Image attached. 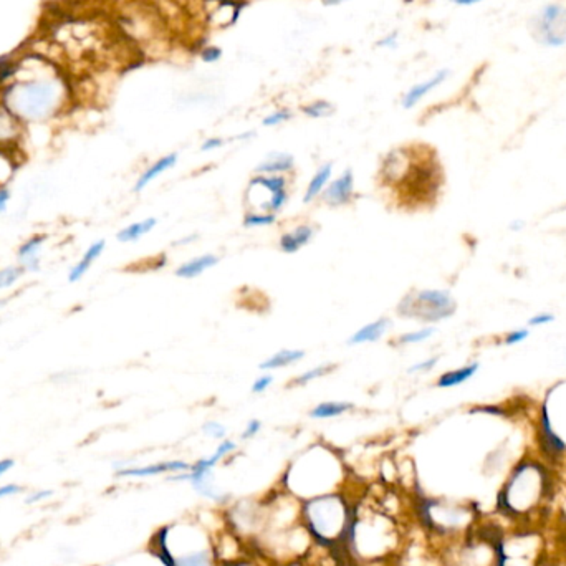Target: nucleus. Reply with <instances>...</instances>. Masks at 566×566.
<instances>
[{
    "label": "nucleus",
    "mask_w": 566,
    "mask_h": 566,
    "mask_svg": "<svg viewBox=\"0 0 566 566\" xmlns=\"http://www.w3.org/2000/svg\"><path fill=\"white\" fill-rule=\"evenodd\" d=\"M259 431H260V421H257V419L250 421L249 426H247L245 432H244V437H245V439H249V437H254Z\"/></svg>",
    "instance_id": "c9c22d12"
},
{
    "label": "nucleus",
    "mask_w": 566,
    "mask_h": 566,
    "mask_svg": "<svg viewBox=\"0 0 566 566\" xmlns=\"http://www.w3.org/2000/svg\"><path fill=\"white\" fill-rule=\"evenodd\" d=\"M177 566H210L209 555L200 552L194 555H186L177 560Z\"/></svg>",
    "instance_id": "4be33fe9"
},
{
    "label": "nucleus",
    "mask_w": 566,
    "mask_h": 566,
    "mask_svg": "<svg viewBox=\"0 0 566 566\" xmlns=\"http://www.w3.org/2000/svg\"><path fill=\"white\" fill-rule=\"evenodd\" d=\"M449 73H451L449 70H441V71H437L434 76H431L429 80H426L419 85H414L413 88H411L408 93L404 95L403 106L406 108V110H409V108L418 105V103L423 100L424 96L429 95L432 90H436L437 86H441L442 83H444V81L447 80V76H449Z\"/></svg>",
    "instance_id": "39448f33"
},
{
    "label": "nucleus",
    "mask_w": 566,
    "mask_h": 566,
    "mask_svg": "<svg viewBox=\"0 0 566 566\" xmlns=\"http://www.w3.org/2000/svg\"><path fill=\"white\" fill-rule=\"evenodd\" d=\"M354 189V177L351 169H346L336 181H333L323 192V199L330 205H344L349 202Z\"/></svg>",
    "instance_id": "20e7f679"
},
{
    "label": "nucleus",
    "mask_w": 566,
    "mask_h": 566,
    "mask_svg": "<svg viewBox=\"0 0 566 566\" xmlns=\"http://www.w3.org/2000/svg\"><path fill=\"white\" fill-rule=\"evenodd\" d=\"M528 336V331L527 330H518V331H512L510 334H507L505 338V344H517L520 341H523L525 338Z\"/></svg>",
    "instance_id": "72a5a7b5"
},
{
    "label": "nucleus",
    "mask_w": 566,
    "mask_h": 566,
    "mask_svg": "<svg viewBox=\"0 0 566 566\" xmlns=\"http://www.w3.org/2000/svg\"><path fill=\"white\" fill-rule=\"evenodd\" d=\"M219 259L215 255H200V257H195V259L186 262V264H182L179 269L176 270V275L181 277V279H194V277H197L202 274V272L209 270L210 267H214L217 264Z\"/></svg>",
    "instance_id": "9b49d317"
},
{
    "label": "nucleus",
    "mask_w": 566,
    "mask_h": 566,
    "mask_svg": "<svg viewBox=\"0 0 566 566\" xmlns=\"http://www.w3.org/2000/svg\"><path fill=\"white\" fill-rule=\"evenodd\" d=\"M522 227H523V222H522V220H517V222H512V224H510V229L518 230V229H522Z\"/></svg>",
    "instance_id": "79ce46f5"
},
{
    "label": "nucleus",
    "mask_w": 566,
    "mask_h": 566,
    "mask_svg": "<svg viewBox=\"0 0 566 566\" xmlns=\"http://www.w3.org/2000/svg\"><path fill=\"white\" fill-rule=\"evenodd\" d=\"M204 432H207L210 437H224L225 436V429L224 426H220L217 423H207L204 426Z\"/></svg>",
    "instance_id": "7c9ffc66"
},
{
    "label": "nucleus",
    "mask_w": 566,
    "mask_h": 566,
    "mask_svg": "<svg viewBox=\"0 0 566 566\" xmlns=\"http://www.w3.org/2000/svg\"><path fill=\"white\" fill-rule=\"evenodd\" d=\"M24 274H25V269L22 265L5 267V269L0 270V290L12 287L15 282L20 280V277H22Z\"/></svg>",
    "instance_id": "aec40b11"
},
{
    "label": "nucleus",
    "mask_w": 566,
    "mask_h": 566,
    "mask_svg": "<svg viewBox=\"0 0 566 566\" xmlns=\"http://www.w3.org/2000/svg\"><path fill=\"white\" fill-rule=\"evenodd\" d=\"M292 118V113L288 110H280V111H275L272 113L270 116H267L264 120V126H277V125H282V123L288 121Z\"/></svg>",
    "instance_id": "a878e982"
},
{
    "label": "nucleus",
    "mask_w": 566,
    "mask_h": 566,
    "mask_svg": "<svg viewBox=\"0 0 566 566\" xmlns=\"http://www.w3.org/2000/svg\"><path fill=\"white\" fill-rule=\"evenodd\" d=\"M272 383H274V378H272L270 374H267V376H262L255 381L254 386H252V391H254V393H264Z\"/></svg>",
    "instance_id": "c756f323"
},
{
    "label": "nucleus",
    "mask_w": 566,
    "mask_h": 566,
    "mask_svg": "<svg viewBox=\"0 0 566 566\" xmlns=\"http://www.w3.org/2000/svg\"><path fill=\"white\" fill-rule=\"evenodd\" d=\"M293 169V158L287 153H274L257 168V173H287Z\"/></svg>",
    "instance_id": "f3484780"
},
{
    "label": "nucleus",
    "mask_w": 566,
    "mask_h": 566,
    "mask_svg": "<svg viewBox=\"0 0 566 566\" xmlns=\"http://www.w3.org/2000/svg\"><path fill=\"white\" fill-rule=\"evenodd\" d=\"M22 490L24 488L17 485V483H7V485H2L0 487V500H2V498L17 495V493H20Z\"/></svg>",
    "instance_id": "c85d7f7f"
},
{
    "label": "nucleus",
    "mask_w": 566,
    "mask_h": 566,
    "mask_svg": "<svg viewBox=\"0 0 566 566\" xmlns=\"http://www.w3.org/2000/svg\"><path fill=\"white\" fill-rule=\"evenodd\" d=\"M303 113L310 118H325V116L331 115L333 106H331V103H328V101H315V103H312V105L303 108Z\"/></svg>",
    "instance_id": "412c9836"
},
{
    "label": "nucleus",
    "mask_w": 566,
    "mask_h": 566,
    "mask_svg": "<svg viewBox=\"0 0 566 566\" xmlns=\"http://www.w3.org/2000/svg\"><path fill=\"white\" fill-rule=\"evenodd\" d=\"M176 163H177V154H169V156H164L159 159V161L151 164V168H148L146 171L141 174V177H138V182L135 186L136 192H140V190L146 187L148 184L153 181V179H156L159 176V174H163L164 171H168V169H171Z\"/></svg>",
    "instance_id": "f8f14e48"
},
{
    "label": "nucleus",
    "mask_w": 566,
    "mask_h": 566,
    "mask_svg": "<svg viewBox=\"0 0 566 566\" xmlns=\"http://www.w3.org/2000/svg\"><path fill=\"white\" fill-rule=\"evenodd\" d=\"M9 199H10V190L5 187L0 189V212H4V210L7 209Z\"/></svg>",
    "instance_id": "4c0bfd02"
},
{
    "label": "nucleus",
    "mask_w": 566,
    "mask_h": 566,
    "mask_svg": "<svg viewBox=\"0 0 566 566\" xmlns=\"http://www.w3.org/2000/svg\"><path fill=\"white\" fill-rule=\"evenodd\" d=\"M477 369H478V363H472L469 366L444 373L439 378V381H437V386H439V388H454V386H459L462 383H465L467 379H470L473 374L477 373Z\"/></svg>",
    "instance_id": "dca6fc26"
},
{
    "label": "nucleus",
    "mask_w": 566,
    "mask_h": 566,
    "mask_svg": "<svg viewBox=\"0 0 566 566\" xmlns=\"http://www.w3.org/2000/svg\"><path fill=\"white\" fill-rule=\"evenodd\" d=\"M565 209H566V207H565Z\"/></svg>",
    "instance_id": "37998d69"
},
{
    "label": "nucleus",
    "mask_w": 566,
    "mask_h": 566,
    "mask_svg": "<svg viewBox=\"0 0 566 566\" xmlns=\"http://www.w3.org/2000/svg\"><path fill=\"white\" fill-rule=\"evenodd\" d=\"M312 237L313 229L310 225H300V227L292 230V232L282 235L280 247L287 254H295V252L300 250L302 247H305L312 240Z\"/></svg>",
    "instance_id": "9d476101"
},
{
    "label": "nucleus",
    "mask_w": 566,
    "mask_h": 566,
    "mask_svg": "<svg viewBox=\"0 0 566 566\" xmlns=\"http://www.w3.org/2000/svg\"><path fill=\"white\" fill-rule=\"evenodd\" d=\"M330 177H331V164H325V166H321L320 169H318L317 174L310 181V184H308V189L305 192V197H303V202L305 204L312 202V200L315 199L318 194H321V190L325 189L328 179Z\"/></svg>",
    "instance_id": "6ab92c4d"
},
{
    "label": "nucleus",
    "mask_w": 566,
    "mask_h": 566,
    "mask_svg": "<svg viewBox=\"0 0 566 566\" xmlns=\"http://www.w3.org/2000/svg\"><path fill=\"white\" fill-rule=\"evenodd\" d=\"M14 465H15L14 459H2V460H0V477L5 475V473L12 469Z\"/></svg>",
    "instance_id": "58836bf2"
},
{
    "label": "nucleus",
    "mask_w": 566,
    "mask_h": 566,
    "mask_svg": "<svg viewBox=\"0 0 566 566\" xmlns=\"http://www.w3.org/2000/svg\"><path fill=\"white\" fill-rule=\"evenodd\" d=\"M376 45L378 47H384V48H396L398 47V32H393L391 35H388V37L379 40Z\"/></svg>",
    "instance_id": "f704fd0d"
},
{
    "label": "nucleus",
    "mask_w": 566,
    "mask_h": 566,
    "mask_svg": "<svg viewBox=\"0 0 566 566\" xmlns=\"http://www.w3.org/2000/svg\"><path fill=\"white\" fill-rule=\"evenodd\" d=\"M353 408L351 403L346 401H328V403L318 404L315 409L312 411V418L315 419H330L341 416Z\"/></svg>",
    "instance_id": "a211bd4d"
},
{
    "label": "nucleus",
    "mask_w": 566,
    "mask_h": 566,
    "mask_svg": "<svg viewBox=\"0 0 566 566\" xmlns=\"http://www.w3.org/2000/svg\"><path fill=\"white\" fill-rule=\"evenodd\" d=\"M533 37L545 47L560 48L566 45V7L558 2L547 4L532 22Z\"/></svg>",
    "instance_id": "7ed1b4c3"
},
{
    "label": "nucleus",
    "mask_w": 566,
    "mask_h": 566,
    "mask_svg": "<svg viewBox=\"0 0 566 566\" xmlns=\"http://www.w3.org/2000/svg\"><path fill=\"white\" fill-rule=\"evenodd\" d=\"M51 495H53V492H51V490H37V492L30 493V495L25 498V503L32 505V503H37V502H45Z\"/></svg>",
    "instance_id": "bb28decb"
},
{
    "label": "nucleus",
    "mask_w": 566,
    "mask_h": 566,
    "mask_svg": "<svg viewBox=\"0 0 566 566\" xmlns=\"http://www.w3.org/2000/svg\"><path fill=\"white\" fill-rule=\"evenodd\" d=\"M224 144V141L220 138H210V140L205 141L202 144V151H212V149H217Z\"/></svg>",
    "instance_id": "e433bc0d"
},
{
    "label": "nucleus",
    "mask_w": 566,
    "mask_h": 566,
    "mask_svg": "<svg viewBox=\"0 0 566 566\" xmlns=\"http://www.w3.org/2000/svg\"><path fill=\"white\" fill-rule=\"evenodd\" d=\"M321 2H323V5H325V7H334V5H339V4L346 2V0H321Z\"/></svg>",
    "instance_id": "a19ab883"
},
{
    "label": "nucleus",
    "mask_w": 566,
    "mask_h": 566,
    "mask_svg": "<svg viewBox=\"0 0 566 566\" xmlns=\"http://www.w3.org/2000/svg\"><path fill=\"white\" fill-rule=\"evenodd\" d=\"M56 101L55 90L48 85H24L10 90L9 105L17 115L37 120L50 113Z\"/></svg>",
    "instance_id": "f03ea898"
},
{
    "label": "nucleus",
    "mask_w": 566,
    "mask_h": 566,
    "mask_svg": "<svg viewBox=\"0 0 566 566\" xmlns=\"http://www.w3.org/2000/svg\"><path fill=\"white\" fill-rule=\"evenodd\" d=\"M105 247H106L105 240H98V242H95V244H91L88 249H86L83 257L80 259L78 264H76L73 269L70 270L68 280L71 283H75V282H78V280L83 279V277L86 275V272H88L91 269V265H93L95 262L98 260V257L103 254Z\"/></svg>",
    "instance_id": "1a4fd4ad"
},
{
    "label": "nucleus",
    "mask_w": 566,
    "mask_h": 566,
    "mask_svg": "<svg viewBox=\"0 0 566 566\" xmlns=\"http://www.w3.org/2000/svg\"><path fill=\"white\" fill-rule=\"evenodd\" d=\"M158 224V220L154 217H148L141 220V222H135L131 225H128V227L121 229L120 232H118L116 239L121 242V244H130V242H136L140 240L143 235H146L151 232L154 229V225Z\"/></svg>",
    "instance_id": "4468645a"
},
{
    "label": "nucleus",
    "mask_w": 566,
    "mask_h": 566,
    "mask_svg": "<svg viewBox=\"0 0 566 566\" xmlns=\"http://www.w3.org/2000/svg\"><path fill=\"white\" fill-rule=\"evenodd\" d=\"M388 325H389V321L386 320V318H381V320L369 323V325L363 326L361 330H358L356 333H354L353 336L348 339V343L349 344H361V343L376 341V339L383 336L384 331L388 330Z\"/></svg>",
    "instance_id": "ddd939ff"
},
{
    "label": "nucleus",
    "mask_w": 566,
    "mask_h": 566,
    "mask_svg": "<svg viewBox=\"0 0 566 566\" xmlns=\"http://www.w3.org/2000/svg\"><path fill=\"white\" fill-rule=\"evenodd\" d=\"M220 56H222V50L219 47H209L202 51V60L205 63H214V61H217Z\"/></svg>",
    "instance_id": "cd10ccee"
},
{
    "label": "nucleus",
    "mask_w": 566,
    "mask_h": 566,
    "mask_svg": "<svg viewBox=\"0 0 566 566\" xmlns=\"http://www.w3.org/2000/svg\"><path fill=\"white\" fill-rule=\"evenodd\" d=\"M436 330L434 328H424V330H419V331H414V333H408V334H403V336L399 338L401 343L408 344V343H419V341H424L431 336L432 333Z\"/></svg>",
    "instance_id": "393cba45"
},
{
    "label": "nucleus",
    "mask_w": 566,
    "mask_h": 566,
    "mask_svg": "<svg viewBox=\"0 0 566 566\" xmlns=\"http://www.w3.org/2000/svg\"><path fill=\"white\" fill-rule=\"evenodd\" d=\"M333 368H334L333 364H325V366H318L315 369H312V371L303 373L302 376L297 378L295 381H293V383H295V384H307V383H310V381H313V379L325 376V374L330 373Z\"/></svg>",
    "instance_id": "5701e85b"
},
{
    "label": "nucleus",
    "mask_w": 566,
    "mask_h": 566,
    "mask_svg": "<svg viewBox=\"0 0 566 566\" xmlns=\"http://www.w3.org/2000/svg\"><path fill=\"white\" fill-rule=\"evenodd\" d=\"M540 437H542V446H543L545 452H548L550 456H557V454H560V452H563L566 449L565 442L560 439L557 434H555L552 429V424H550L547 403L543 404L542 419H540Z\"/></svg>",
    "instance_id": "6e6552de"
},
{
    "label": "nucleus",
    "mask_w": 566,
    "mask_h": 566,
    "mask_svg": "<svg viewBox=\"0 0 566 566\" xmlns=\"http://www.w3.org/2000/svg\"><path fill=\"white\" fill-rule=\"evenodd\" d=\"M553 315L552 313H538V315H535L533 318H530V325L532 326H538V325H547V323L553 321Z\"/></svg>",
    "instance_id": "2f4dec72"
},
{
    "label": "nucleus",
    "mask_w": 566,
    "mask_h": 566,
    "mask_svg": "<svg viewBox=\"0 0 566 566\" xmlns=\"http://www.w3.org/2000/svg\"><path fill=\"white\" fill-rule=\"evenodd\" d=\"M305 356V353L300 351V349H280L279 353H275L274 356H270L269 359H265L264 363L260 364V369H279L290 366V364L300 361V359Z\"/></svg>",
    "instance_id": "2eb2a0df"
},
{
    "label": "nucleus",
    "mask_w": 566,
    "mask_h": 566,
    "mask_svg": "<svg viewBox=\"0 0 566 566\" xmlns=\"http://www.w3.org/2000/svg\"><path fill=\"white\" fill-rule=\"evenodd\" d=\"M452 4L456 5H460V7H472V5H477L483 2V0H451Z\"/></svg>",
    "instance_id": "ea45409f"
},
{
    "label": "nucleus",
    "mask_w": 566,
    "mask_h": 566,
    "mask_svg": "<svg viewBox=\"0 0 566 566\" xmlns=\"http://www.w3.org/2000/svg\"><path fill=\"white\" fill-rule=\"evenodd\" d=\"M436 363H437V358H431V359H427V361L418 363V364H414V366H411V368H409V373L429 371L431 368H434V366H436Z\"/></svg>",
    "instance_id": "473e14b6"
},
{
    "label": "nucleus",
    "mask_w": 566,
    "mask_h": 566,
    "mask_svg": "<svg viewBox=\"0 0 566 566\" xmlns=\"http://www.w3.org/2000/svg\"><path fill=\"white\" fill-rule=\"evenodd\" d=\"M189 465L186 462L173 460V462H161V464L146 465V467H130V469L118 470L120 477H149V475H159V473L166 472H177V470H187Z\"/></svg>",
    "instance_id": "0eeeda50"
},
{
    "label": "nucleus",
    "mask_w": 566,
    "mask_h": 566,
    "mask_svg": "<svg viewBox=\"0 0 566 566\" xmlns=\"http://www.w3.org/2000/svg\"><path fill=\"white\" fill-rule=\"evenodd\" d=\"M275 222L274 214H249L244 220L247 227H259V225H270Z\"/></svg>",
    "instance_id": "b1692460"
},
{
    "label": "nucleus",
    "mask_w": 566,
    "mask_h": 566,
    "mask_svg": "<svg viewBox=\"0 0 566 566\" xmlns=\"http://www.w3.org/2000/svg\"><path fill=\"white\" fill-rule=\"evenodd\" d=\"M45 239V235H34L19 249V262L25 270L37 272L40 269V252Z\"/></svg>",
    "instance_id": "423d86ee"
},
{
    "label": "nucleus",
    "mask_w": 566,
    "mask_h": 566,
    "mask_svg": "<svg viewBox=\"0 0 566 566\" xmlns=\"http://www.w3.org/2000/svg\"><path fill=\"white\" fill-rule=\"evenodd\" d=\"M456 312V302L444 290H423L414 297H406L399 303L398 313L424 323H436L449 318Z\"/></svg>",
    "instance_id": "f257e3e1"
}]
</instances>
